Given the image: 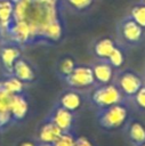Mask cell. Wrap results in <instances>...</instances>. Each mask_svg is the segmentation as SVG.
<instances>
[{"label": "cell", "instance_id": "1", "mask_svg": "<svg viewBox=\"0 0 145 146\" xmlns=\"http://www.w3.org/2000/svg\"><path fill=\"white\" fill-rule=\"evenodd\" d=\"M88 99L97 110H102L119 103H127L124 96L114 82L107 84H96L91 88Z\"/></svg>", "mask_w": 145, "mask_h": 146}, {"label": "cell", "instance_id": "2", "mask_svg": "<svg viewBox=\"0 0 145 146\" xmlns=\"http://www.w3.org/2000/svg\"><path fill=\"white\" fill-rule=\"evenodd\" d=\"M129 117V110L126 103H119L108 107L97 110L96 119L100 128L104 130L119 129L126 124Z\"/></svg>", "mask_w": 145, "mask_h": 146}, {"label": "cell", "instance_id": "3", "mask_svg": "<svg viewBox=\"0 0 145 146\" xmlns=\"http://www.w3.org/2000/svg\"><path fill=\"white\" fill-rule=\"evenodd\" d=\"M116 31L120 47H136L145 38V30L138 25L129 15L119 21Z\"/></svg>", "mask_w": 145, "mask_h": 146}, {"label": "cell", "instance_id": "4", "mask_svg": "<svg viewBox=\"0 0 145 146\" xmlns=\"http://www.w3.org/2000/svg\"><path fill=\"white\" fill-rule=\"evenodd\" d=\"M113 82L120 89L127 102L130 100L132 96L144 84L143 78L136 71L130 68H121L116 71Z\"/></svg>", "mask_w": 145, "mask_h": 146}, {"label": "cell", "instance_id": "5", "mask_svg": "<svg viewBox=\"0 0 145 146\" xmlns=\"http://www.w3.org/2000/svg\"><path fill=\"white\" fill-rule=\"evenodd\" d=\"M63 81L69 86V88H73L76 90L91 89L96 86L92 68L90 65L86 64H76L72 73L67 75Z\"/></svg>", "mask_w": 145, "mask_h": 146}, {"label": "cell", "instance_id": "6", "mask_svg": "<svg viewBox=\"0 0 145 146\" xmlns=\"http://www.w3.org/2000/svg\"><path fill=\"white\" fill-rule=\"evenodd\" d=\"M6 34L9 36V41H11L21 47L26 43L32 42V34H31L30 25L24 19H14L13 18Z\"/></svg>", "mask_w": 145, "mask_h": 146}, {"label": "cell", "instance_id": "7", "mask_svg": "<svg viewBox=\"0 0 145 146\" xmlns=\"http://www.w3.org/2000/svg\"><path fill=\"white\" fill-rule=\"evenodd\" d=\"M47 119L51 120L63 132H65V131H74L75 113L62 107L58 104H56L51 108L50 113L47 115Z\"/></svg>", "mask_w": 145, "mask_h": 146}, {"label": "cell", "instance_id": "8", "mask_svg": "<svg viewBox=\"0 0 145 146\" xmlns=\"http://www.w3.org/2000/svg\"><path fill=\"white\" fill-rule=\"evenodd\" d=\"M22 56L21 46L8 41L0 46V64L7 74H11L15 62Z\"/></svg>", "mask_w": 145, "mask_h": 146}, {"label": "cell", "instance_id": "9", "mask_svg": "<svg viewBox=\"0 0 145 146\" xmlns=\"http://www.w3.org/2000/svg\"><path fill=\"white\" fill-rule=\"evenodd\" d=\"M57 104L61 105L62 107L76 113L81 110V107L84 104V97L83 94L81 92V90H76L73 88H69L66 90H64L57 100Z\"/></svg>", "mask_w": 145, "mask_h": 146}, {"label": "cell", "instance_id": "10", "mask_svg": "<svg viewBox=\"0 0 145 146\" xmlns=\"http://www.w3.org/2000/svg\"><path fill=\"white\" fill-rule=\"evenodd\" d=\"M96 84H107L114 81L116 71L107 59H96L91 65Z\"/></svg>", "mask_w": 145, "mask_h": 146}, {"label": "cell", "instance_id": "11", "mask_svg": "<svg viewBox=\"0 0 145 146\" xmlns=\"http://www.w3.org/2000/svg\"><path fill=\"white\" fill-rule=\"evenodd\" d=\"M124 131L128 140L134 146L145 143V124L138 119H130L124 124Z\"/></svg>", "mask_w": 145, "mask_h": 146}, {"label": "cell", "instance_id": "12", "mask_svg": "<svg viewBox=\"0 0 145 146\" xmlns=\"http://www.w3.org/2000/svg\"><path fill=\"white\" fill-rule=\"evenodd\" d=\"M62 130L49 119H45L38 129V141L43 144H54V141L62 135Z\"/></svg>", "mask_w": 145, "mask_h": 146}, {"label": "cell", "instance_id": "13", "mask_svg": "<svg viewBox=\"0 0 145 146\" xmlns=\"http://www.w3.org/2000/svg\"><path fill=\"white\" fill-rule=\"evenodd\" d=\"M11 74L15 75L17 79H19L24 84L33 82L35 80V71L32 64L22 56L15 62Z\"/></svg>", "mask_w": 145, "mask_h": 146}, {"label": "cell", "instance_id": "14", "mask_svg": "<svg viewBox=\"0 0 145 146\" xmlns=\"http://www.w3.org/2000/svg\"><path fill=\"white\" fill-rule=\"evenodd\" d=\"M9 111L14 122H19L25 119L29 112V100L24 94L11 95Z\"/></svg>", "mask_w": 145, "mask_h": 146}, {"label": "cell", "instance_id": "15", "mask_svg": "<svg viewBox=\"0 0 145 146\" xmlns=\"http://www.w3.org/2000/svg\"><path fill=\"white\" fill-rule=\"evenodd\" d=\"M116 42L110 36H103L96 40L92 44V54L97 59H107L112 50L115 48Z\"/></svg>", "mask_w": 145, "mask_h": 146}, {"label": "cell", "instance_id": "16", "mask_svg": "<svg viewBox=\"0 0 145 146\" xmlns=\"http://www.w3.org/2000/svg\"><path fill=\"white\" fill-rule=\"evenodd\" d=\"M14 15V2L11 0H0V33L3 36L7 33V30L13 21Z\"/></svg>", "mask_w": 145, "mask_h": 146}, {"label": "cell", "instance_id": "17", "mask_svg": "<svg viewBox=\"0 0 145 146\" xmlns=\"http://www.w3.org/2000/svg\"><path fill=\"white\" fill-rule=\"evenodd\" d=\"M0 84L10 95L23 94V91H24V83L13 74L5 75V78L2 80H0Z\"/></svg>", "mask_w": 145, "mask_h": 146}, {"label": "cell", "instance_id": "18", "mask_svg": "<svg viewBox=\"0 0 145 146\" xmlns=\"http://www.w3.org/2000/svg\"><path fill=\"white\" fill-rule=\"evenodd\" d=\"M76 66V62L75 59L70 56V55H65L62 58L58 59L57 64H56V72L57 75L64 80L67 75H70L72 73V71L74 70V67Z\"/></svg>", "mask_w": 145, "mask_h": 146}, {"label": "cell", "instance_id": "19", "mask_svg": "<svg viewBox=\"0 0 145 146\" xmlns=\"http://www.w3.org/2000/svg\"><path fill=\"white\" fill-rule=\"evenodd\" d=\"M138 25H140L144 30H145V1L142 0L137 3H135L131 9L130 13L128 14Z\"/></svg>", "mask_w": 145, "mask_h": 146}, {"label": "cell", "instance_id": "20", "mask_svg": "<svg viewBox=\"0 0 145 146\" xmlns=\"http://www.w3.org/2000/svg\"><path fill=\"white\" fill-rule=\"evenodd\" d=\"M108 63L114 67L115 71H119L122 68L123 64H124V54L122 50V47L120 46H115V48L112 50V52L110 54L108 58H107Z\"/></svg>", "mask_w": 145, "mask_h": 146}, {"label": "cell", "instance_id": "21", "mask_svg": "<svg viewBox=\"0 0 145 146\" xmlns=\"http://www.w3.org/2000/svg\"><path fill=\"white\" fill-rule=\"evenodd\" d=\"M76 135L74 131H65L62 132V135L51 144L53 146H74L75 144Z\"/></svg>", "mask_w": 145, "mask_h": 146}, {"label": "cell", "instance_id": "22", "mask_svg": "<svg viewBox=\"0 0 145 146\" xmlns=\"http://www.w3.org/2000/svg\"><path fill=\"white\" fill-rule=\"evenodd\" d=\"M130 102L132 103V105L135 106V108H137L138 111L145 112V83L132 96V98L130 99Z\"/></svg>", "mask_w": 145, "mask_h": 146}, {"label": "cell", "instance_id": "23", "mask_svg": "<svg viewBox=\"0 0 145 146\" xmlns=\"http://www.w3.org/2000/svg\"><path fill=\"white\" fill-rule=\"evenodd\" d=\"M10 98H11V95L8 91H6L0 84V113L9 111Z\"/></svg>", "mask_w": 145, "mask_h": 146}, {"label": "cell", "instance_id": "24", "mask_svg": "<svg viewBox=\"0 0 145 146\" xmlns=\"http://www.w3.org/2000/svg\"><path fill=\"white\" fill-rule=\"evenodd\" d=\"M66 1L69 6L75 10H84L88 7H90L94 2V0H66Z\"/></svg>", "mask_w": 145, "mask_h": 146}, {"label": "cell", "instance_id": "25", "mask_svg": "<svg viewBox=\"0 0 145 146\" xmlns=\"http://www.w3.org/2000/svg\"><path fill=\"white\" fill-rule=\"evenodd\" d=\"M11 123H14V121H13V116L10 114V111L1 112L0 113V131L6 129Z\"/></svg>", "mask_w": 145, "mask_h": 146}, {"label": "cell", "instance_id": "26", "mask_svg": "<svg viewBox=\"0 0 145 146\" xmlns=\"http://www.w3.org/2000/svg\"><path fill=\"white\" fill-rule=\"evenodd\" d=\"M74 146H95L92 141L86 136H76Z\"/></svg>", "mask_w": 145, "mask_h": 146}, {"label": "cell", "instance_id": "27", "mask_svg": "<svg viewBox=\"0 0 145 146\" xmlns=\"http://www.w3.org/2000/svg\"><path fill=\"white\" fill-rule=\"evenodd\" d=\"M18 146H37V144L33 141H30V140H24V141L19 143Z\"/></svg>", "mask_w": 145, "mask_h": 146}, {"label": "cell", "instance_id": "28", "mask_svg": "<svg viewBox=\"0 0 145 146\" xmlns=\"http://www.w3.org/2000/svg\"><path fill=\"white\" fill-rule=\"evenodd\" d=\"M37 146H53L51 144H43V143H38Z\"/></svg>", "mask_w": 145, "mask_h": 146}, {"label": "cell", "instance_id": "29", "mask_svg": "<svg viewBox=\"0 0 145 146\" xmlns=\"http://www.w3.org/2000/svg\"><path fill=\"white\" fill-rule=\"evenodd\" d=\"M2 41H3V39H2V36H1V33H0V46L2 44Z\"/></svg>", "mask_w": 145, "mask_h": 146}, {"label": "cell", "instance_id": "30", "mask_svg": "<svg viewBox=\"0 0 145 146\" xmlns=\"http://www.w3.org/2000/svg\"><path fill=\"white\" fill-rule=\"evenodd\" d=\"M138 146H145V143H143V144H140V145H138Z\"/></svg>", "mask_w": 145, "mask_h": 146}, {"label": "cell", "instance_id": "31", "mask_svg": "<svg viewBox=\"0 0 145 146\" xmlns=\"http://www.w3.org/2000/svg\"><path fill=\"white\" fill-rule=\"evenodd\" d=\"M0 27H1V22H0Z\"/></svg>", "mask_w": 145, "mask_h": 146}, {"label": "cell", "instance_id": "32", "mask_svg": "<svg viewBox=\"0 0 145 146\" xmlns=\"http://www.w3.org/2000/svg\"><path fill=\"white\" fill-rule=\"evenodd\" d=\"M144 1H145V0H144Z\"/></svg>", "mask_w": 145, "mask_h": 146}]
</instances>
